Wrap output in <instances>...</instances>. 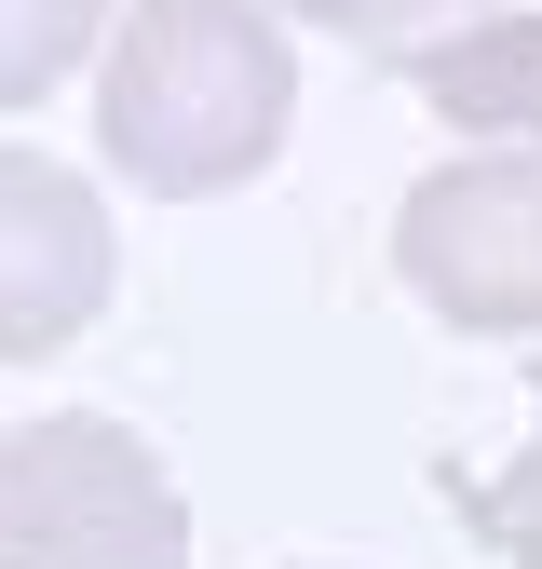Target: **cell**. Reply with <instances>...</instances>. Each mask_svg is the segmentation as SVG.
<instances>
[{
  "label": "cell",
  "mask_w": 542,
  "mask_h": 569,
  "mask_svg": "<svg viewBox=\"0 0 542 569\" xmlns=\"http://www.w3.org/2000/svg\"><path fill=\"white\" fill-rule=\"evenodd\" d=\"M285 14H312L339 41H434L448 14H474V0H285Z\"/></svg>",
  "instance_id": "cell-8"
},
{
  "label": "cell",
  "mask_w": 542,
  "mask_h": 569,
  "mask_svg": "<svg viewBox=\"0 0 542 569\" xmlns=\"http://www.w3.org/2000/svg\"><path fill=\"white\" fill-rule=\"evenodd\" d=\"M299 122V54L258 0H136L109 28L96 68V150L109 177L203 203V190H244Z\"/></svg>",
  "instance_id": "cell-1"
},
{
  "label": "cell",
  "mask_w": 542,
  "mask_h": 569,
  "mask_svg": "<svg viewBox=\"0 0 542 569\" xmlns=\"http://www.w3.org/2000/svg\"><path fill=\"white\" fill-rule=\"evenodd\" d=\"M434 488L474 516V542H489V556L542 569V420H529V448H515V461H489V475H474V461H434Z\"/></svg>",
  "instance_id": "cell-7"
},
{
  "label": "cell",
  "mask_w": 542,
  "mask_h": 569,
  "mask_svg": "<svg viewBox=\"0 0 542 569\" xmlns=\"http://www.w3.org/2000/svg\"><path fill=\"white\" fill-rule=\"evenodd\" d=\"M434 122L461 136H542V14H489V28H434L406 54Z\"/></svg>",
  "instance_id": "cell-5"
},
{
  "label": "cell",
  "mask_w": 542,
  "mask_h": 569,
  "mask_svg": "<svg viewBox=\"0 0 542 569\" xmlns=\"http://www.w3.org/2000/svg\"><path fill=\"white\" fill-rule=\"evenodd\" d=\"M109 0H0V109H41L68 68H96Z\"/></svg>",
  "instance_id": "cell-6"
},
{
  "label": "cell",
  "mask_w": 542,
  "mask_h": 569,
  "mask_svg": "<svg viewBox=\"0 0 542 569\" xmlns=\"http://www.w3.org/2000/svg\"><path fill=\"white\" fill-rule=\"evenodd\" d=\"M0 569H190V502L96 407H41L0 435Z\"/></svg>",
  "instance_id": "cell-2"
},
{
  "label": "cell",
  "mask_w": 542,
  "mask_h": 569,
  "mask_svg": "<svg viewBox=\"0 0 542 569\" xmlns=\"http://www.w3.org/2000/svg\"><path fill=\"white\" fill-rule=\"evenodd\" d=\"M122 284V244H109V203L96 177H68L41 150H0V367H41L68 352Z\"/></svg>",
  "instance_id": "cell-4"
},
{
  "label": "cell",
  "mask_w": 542,
  "mask_h": 569,
  "mask_svg": "<svg viewBox=\"0 0 542 569\" xmlns=\"http://www.w3.org/2000/svg\"><path fill=\"white\" fill-rule=\"evenodd\" d=\"M393 271L434 326L474 339H542V150H474L434 163L393 203Z\"/></svg>",
  "instance_id": "cell-3"
}]
</instances>
